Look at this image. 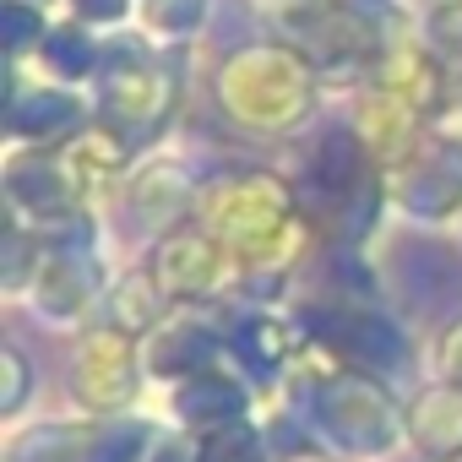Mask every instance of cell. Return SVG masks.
Wrapping results in <instances>:
<instances>
[{
  "label": "cell",
  "instance_id": "6da1fadb",
  "mask_svg": "<svg viewBox=\"0 0 462 462\" xmlns=\"http://www.w3.org/2000/svg\"><path fill=\"white\" fill-rule=\"evenodd\" d=\"M6 375H12V386H6V397H0V402L17 408V402H23V392H28V365H23V354H17V348H6Z\"/></svg>",
  "mask_w": 462,
  "mask_h": 462
}]
</instances>
